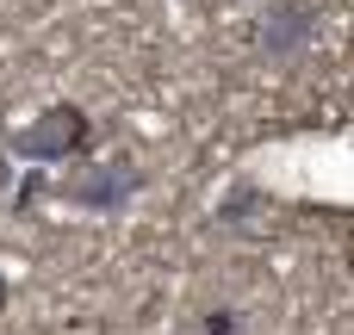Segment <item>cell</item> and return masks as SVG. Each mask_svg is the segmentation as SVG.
<instances>
[{
    "label": "cell",
    "instance_id": "4",
    "mask_svg": "<svg viewBox=\"0 0 354 335\" xmlns=\"http://www.w3.org/2000/svg\"><path fill=\"white\" fill-rule=\"evenodd\" d=\"M199 329H205V335H243V323H236V311H224V305H218V311H205V323H199Z\"/></svg>",
    "mask_w": 354,
    "mask_h": 335
},
{
    "label": "cell",
    "instance_id": "6",
    "mask_svg": "<svg viewBox=\"0 0 354 335\" xmlns=\"http://www.w3.org/2000/svg\"><path fill=\"white\" fill-rule=\"evenodd\" d=\"M12 174H19V168H12V149H0V193L12 186Z\"/></svg>",
    "mask_w": 354,
    "mask_h": 335
},
{
    "label": "cell",
    "instance_id": "7",
    "mask_svg": "<svg viewBox=\"0 0 354 335\" xmlns=\"http://www.w3.org/2000/svg\"><path fill=\"white\" fill-rule=\"evenodd\" d=\"M0 311H6V274H0Z\"/></svg>",
    "mask_w": 354,
    "mask_h": 335
},
{
    "label": "cell",
    "instance_id": "1",
    "mask_svg": "<svg viewBox=\"0 0 354 335\" xmlns=\"http://www.w3.org/2000/svg\"><path fill=\"white\" fill-rule=\"evenodd\" d=\"M87 143H93V118H87L75 99L44 106L31 124H19V131L6 137V149H12V155H25V162H37V168H50V162H75Z\"/></svg>",
    "mask_w": 354,
    "mask_h": 335
},
{
    "label": "cell",
    "instance_id": "3",
    "mask_svg": "<svg viewBox=\"0 0 354 335\" xmlns=\"http://www.w3.org/2000/svg\"><path fill=\"white\" fill-rule=\"evenodd\" d=\"M311 31H317V6L286 0V6H268V12L255 19L249 44H255V56H261V62H292V56L311 44Z\"/></svg>",
    "mask_w": 354,
    "mask_h": 335
},
{
    "label": "cell",
    "instance_id": "5",
    "mask_svg": "<svg viewBox=\"0 0 354 335\" xmlns=\"http://www.w3.org/2000/svg\"><path fill=\"white\" fill-rule=\"evenodd\" d=\"M37 193H44V168H31V174H25V186H19V218L37 205Z\"/></svg>",
    "mask_w": 354,
    "mask_h": 335
},
{
    "label": "cell",
    "instance_id": "2",
    "mask_svg": "<svg viewBox=\"0 0 354 335\" xmlns=\"http://www.w3.org/2000/svg\"><path fill=\"white\" fill-rule=\"evenodd\" d=\"M137 193H143V168H131V162L87 168V174H75V180L62 186V199H68V205H81V211H93V218H112V211H124Z\"/></svg>",
    "mask_w": 354,
    "mask_h": 335
}]
</instances>
